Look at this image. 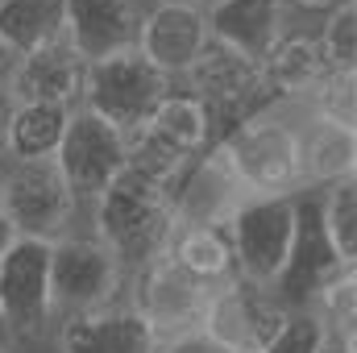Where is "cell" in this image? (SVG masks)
<instances>
[{"label": "cell", "instance_id": "6da1fadb", "mask_svg": "<svg viewBox=\"0 0 357 353\" xmlns=\"http://www.w3.org/2000/svg\"><path fill=\"white\" fill-rule=\"evenodd\" d=\"M88 233L121 262L125 274H137L167 254V241L175 233L171 191L125 167L88 208Z\"/></svg>", "mask_w": 357, "mask_h": 353}, {"label": "cell", "instance_id": "7a4b0ae2", "mask_svg": "<svg viewBox=\"0 0 357 353\" xmlns=\"http://www.w3.org/2000/svg\"><path fill=\"white\" fill-rule=\"evenodd\" d=\"M216 146L229 158L250 200H291L303 191L299 108L270 104L262 112L245 117L237 129H229Z\"/></svg>", "mask_w": 357, "mask_h": 353}, {"label": "cell", "instance_id": "3957f363", "mask_svg": "<svg viewBox=\"0 0 357 353\" xmlns=\"http://www.w3.org/2000/svg\"><path fill=\"white\" fill-rule=\"evenodd\" d=\"M0 216L17 237L29 241H63L67 233L88 229L84 208L75 204L67 179L59 175L54 158H8L0 183Z\"/></svg>", "mask_w": 357, "mask_h": 353}, {"label": "cell", "instance_id": "277c9868", "mask_svg": "<svg viewBox=\"0 0 357 353\" xmlns=\"http://www.w3.org/2000/svg\"><path fill=\"white\" fill-rule=\"evenodd\" d=\"M125 283H129V274L121 270V262L91 237L88 229L67 233L63 241L50 246V308H54V324L125 303Z\"/></svg>", "mask_w": 357, "mask_h": 353}, {"label": "cell", "instance_id": "5b68a950", "mask_svg": "<svg viewBox=\"0 0 357 353\" xmlns=\"http://www.w3.org/2000/svg\"><path fill=\"white\" fill-rule=\"evenodd\" d=\"M178 88L204 108L208 129H212V146L229 129H237L245 117H254V112H262V108L274 104L266 80H262V67L241 59L237 50L212 42V38L204 46V54L195 59V67L183 75Z\"/></svg>", "mask_w": 357, "mask_h": 353}, {"label": "cell", "instance_id": "8992f818", "mask_svg": "<svg viewBox=\"0 0 357 353\" xmlns=\"http://www.w3.org/2000/svg\"><path fill=\"white\" fill-rule=\"evenodd\" d=\"M204 150H212L208 117L187 91L175 88L158 104V112L129 137V171H137V175L162 183L167 191H175L183 171Z\"/></svg>", "mask_w": 357, "mask_h": 353}, {"label": "cell", "instance_id": "52a82bcc", "mask_svg": "<svg viewBox=\"0 0 357 353\" xmlns=\"http://www.w3.org/2000/svg\"><path fill=\"white\" fill-rule=\"evenodd\" d=\"M175 88L178 84H171L167 75H158L137 50H129V54L91 63L88 75H84L79 108H88L100 121H108L116 133L133 137Z\"/></svg>", "mask_w": 357, "mask_h": 353}, {"label": "cell", "instance_id": "ba28073f", "mask_svg": "<svg viewBox=\"0 0 357 353\" xmlns=\"http://www.w3.org/2000/svg\"><path fill=\"white\" fill-rule=\"evenodd\" d=\"M345 270H357V262H345L337 254V246L328 241L324 225H320V204L316 191H299L295 195V241L287 266L278 274V283L270 287V295L278 299L282 312H312L316 295L337 283Z\"/></svg>", "mask_w": 357, "mask_h": 353}, {"label": "cell", "instance_id": "9c48e42d", "mask_svg": "<svg viewBox=\"0 0 357 353\" xmlns=\"http://www.w3.org/2000/svg\"><path fill=\"white\" fill-rule=\"evenodd\" d=\"M54 167L59 175L67 179L75 204L88 208L108 191V183L129 167V137L116 133L108 121H100L88 108H75L71 121H67V133H63V146L54 154Z\"/></svg>", "mask_w": 357, "mask_h": 353}, {"label": "cell", "instance_id": "30bf717a", "mask_svg": "<svg viewBox=\"0 0 357 353\" xmlns=\"http://www.w3.org/2000/svg\"><path fill=\"white\" fill-rule=\"evenodd\" d=\"M212 295H216L212 287L187 278L167 258H154L137 274H129V283H125V303L146 320L154 341H171V337L204 329V312H208Z\"/></svg>", "mask_w": 357, "mask_h": 353}, {"label": "cell", "instance_id": "8fae6325", "mask_svg": "<svg viewBox=\"0 0 357 353\" xmlns=\"http://www.w3.org/2000/svg\"><path fill=\"white\" fill-rule=\"evenodd\" d=\"M229 237H233L237 278L270 291L295 241V195L291 200H250L229 220Z\"/></svg>", "mask_w": 357, "mask_h": 353}, {"label": "cell", "instance_id": "7c38bea8", "mask_svg": "<svg viewBox=\"0 0 357 353\" xmlns=\"http://www.w3.org/2000/svg\"><path fill=\"white\" fill-rule=\"evenodd\" d=\"M291 312L278 308V299L266 287L241 283L233 278L229 287H220L208 299L204 312V333L225 345L229 353H266V345L278 337V329L287 324Z\"/></svg>", "mask_w": 357, "mask_h": 353}, {"label": "cell", "instance_id": "4fadbf2b", "mask_svg": "<svg viewBox=\"0 0 357 353\" xmlns=\"http://www.w3.org/2000/svg\"><path fill=\"white\" fill-rule=\"evenodd\" d=\"M208 46V21L204 8L195 4H171V0H150L137 33V54L167 75L171 84H183V75L195 67V59Z\"/></svg>", "mask_w": 357, "mask_h": 353}, {"label": "cell", "instance_id": "5bb4252c", "mask_svg": "<svg viewBox=\"0 0 357 353\" xmlns=\"http://www.w3.org/2000/svg\"><path fill=\"white\" fill-rule=\"evenodd\" d=\"M150 0H67L63 42L84 59V67L137 50L142 17Z\"/></svg>", "mask_w": 357, "mask_h": 353}, {"label": "cell", "instance_id": "9a60e30c", "mask_svg": "<svg viewBox=\"0 0 357 353\" xmlns=\"http://www.w3.org/2000/svg\"><path fill=\"white\" fill-rule=\"evenodd\" d=\"M171 204H175V225H229L250 204V195L241 179L233 175L229 158L220 154V146H212L183 171L171 191Z\"/></svg>", "mask_w": 357, "mask_h": 353}, {"label": "cell", "instance_id": "2e32d148", "mask_svg": "<svg viewBox=\"0 0 357 353\" xmlns=\"http://www.w3.org/2000/svg\"><path fill=\"white\" fill-rule=\"evenodd\" d=\"M208 38L237 50L250 63H266V54L278 46V38L299 21L287 13L282 0H212L204 8Z\"/></svg>", "mask_w": 357, "mask_h": 353}, {"label": "cell", "instance_id": "e0dca14e", "mask_svg": "<svg viewBox=\"0 0 357 353\" xmlns=\"http://www.w3.org/2000/svg\"><path fill=\"white\" fill-rule=\"evenodd\" d=\"M328 75H333V67L316 38V25H303V21H295L278 38V46L262 63V80H266L274 104H287V108H303Z\"/></svg>", "mask_w": 357, "mask_h": 353}, {"label": "cell", "instance_id": "ac0fdd59", "mask_svg": "<svg viewBox=\"0 0 357 353\" xmlns=\"http://www.w3.org/2000/svg\"><path fill=\"white\" fill-rule=\"evenodd\" d=\"M84 59L67 46H42L33 54H21L13 75H8V96L17 104H54V108H79L84 96Z\"/></svg>", "mask_w": 357, "mask_h": 353}, {"label": "cell", "instance_id": "d6986e66", "mask_svg": "<svg viewBox=\"0 0 357 353\" xmlns=\"http://www.w3.org/2000/svg\"><path fill=\"white\" fill-rule=\"evenodd\" d=\"M54 353H154V333L129 303H116L54 324Z\"/></svg>", "mask_w": 357, "mask_h": 353}, {"label": "cell", "instance_id": "ffe728a7", "mask_svg": "<svg viewBox=\"0 0 357 353\" xmlns=\"http://www.w3.org/2000/svg\"><path fill=\"white\" fill-rule=\"evenodd\" d=\"M299 167L303 191H324L341 179H357V129L299 112Z\"/></svg>", "mask_w": 357, "mask_h": 353}, {"label": "cell", "instance_id": "44dd1931", "mask_svg": "<svg viewBox=\"0 0 357 353\" xmlns=\"http://www.w3.org/2000/svg\"><path fill=\"white\" fill-rule=\"evenodd\" d=\"M162 258L175 270H183L187 278L212 287V291H220V287H229L237 278L229 225H175Z\"/></svg>", "mask_w": 357, "mask_h": 353}, {"label": "cell", "instance_id": "7402d4cb", "mask_svg": "<svg viewBox=\"0 0 357 353\" xmlns=\"http://www.w3.org/2000/svg\"><path fill=\"white\" fill-rule=\"evenodd\" d=\"M63 29H67V0H4L0 8V42L17 59L63 42Z\"/></svg>", "mask_w": 357, "mask_h": 353}, {"label": "cell", "instance_id": "603a6c76", "mask_svg": "<svg viewBox=\"0 0 357 353\" xmlns=\"http://www.w3.org/2000/svg\"><path fill=\"white\" fill-rule=\"evenodd\" d=\"M75 108L54 104H17L8 129V158H54Z\"/></svg>", "mask_w": 357, "mask_h": 353}, {"label": "cell", "instance_id": "cb8c5ba5", "mask_svg": "<svg viewBox=\"0 0 357 353\" xmlns=\"http://www.w3.org/2000/svg\"><path fill=\"white\" fill-rule=\"evenodd\" d=\"M316 204H320V225L337 246V254L345 262H357V179H341L316 191Z\"/></svg>", "mask_w": 357, "mask_h": 353}, {"label": "cell", "instance_id": "d4e9b609", "mask_svg": "<svg viewBox=\"0 0 357 353\" xmlns=\"http://www.w3.org/2000/svg\"><path fill=\"white\" fill-rule=\"evenodd\" d=\"M312 316L320 320V329L328 333V341L357 345V270H345L337 283H328L316 295Z\"/></svg>", "mask_w": 357, "mask_h": 353}, {"label": "cell", "instance_id": "484cf974", "mask_svg": "<svg viewBox=\"0 0 357 353\" xmlns=\"http://www.w3.org/2000/svg\"><path fill=\"white\" fill-rule=\"evenodd\" d=\"M316 38L333 71H357V0H341L328 13H320Z\"/></svg>", "mask_w": 357, "mask_h": 353}, {"label": "cell", "instance_id": "4316f807", "mask_svg": "<svg viewBox=\"0 0 357 353\" xmlns=\"http://www.w3.org/2000/svg\"><path fill=\"white\" fill-rule=\"evenodd\" d=\"M299 112L333 121V125H345V129H357V71H333L320 88L312 91V100Z\"/></svg>", "mask_w": 357, "mask_h": 353}, {"label": "cell", "instance_id": "83f0119b", "mask_svg": "<svg viewBox=\"0 0 357 353\" xmlns=\"http://www.w3.org/2000/svg\"><path fill=\"white\" fill-rule=\"evenodd\" d=\"M324 345H328V333L320 329V320L312 312H291L266 353H320Z\"/></svg>", "mask_w": 357, "mask_h": 353}, {"label": "cell", "instance_id": "f1b7e54d", "mask_svg": "<svg viewBox=\"0 0 357 353\" xmlns=\"http://www.w3.org/2000/svg\"><path fill=\"white\" fill-rule=\"evenodd\" d=\"M154 353H229V350L216 345L204 329H195V333H183V337H171V341H154Z\"/></svg>", "mask_w": 357, "mask_h": 353}, {"label": "cell", "instance_id": "f546056e", "mask_svg": "<svg viewBox=\"0 0 357 353\" xmlns=\"http://www.w3.org/2000/svg\"><path fill=\"white\" fill-rule=\"evenodd\" d=\"M13 112H17V100L8 96V88H0V163H8V129H13Z\"/></svg>", "mask_w": 357, "mask_h": 353}, {"label": "cell", "instance_id": "4dcf8cb0", "mask_svg": "<svg viewBox=\"0 0 357 353\" xmlns=\"http://www.w3.org/2000/svg\"><path fill=\"white\" fill-rule=\"evenodd\" d=\"M282 4H287V13H291V17H299V21H303V17H320V13H328V8H333V4H341V0H282Z\"/></svg>", "mask_w": 357, "mask_h": 353}, {"label": "cell", "instance_id": "1f68e13d", "mask_svg": "<svg viewBox=\"0 0 357 353\" xmlns=\"http://www.w3.org/2000/svg\"><path fill=\"white\" fill-rule=\"evenodd\" d=\"M13 67H17V54L0 42V88H8V75H13Z\"/></svg>", "mask_w": 357, "mask_h": 353}, {"label": "cell", "instance_id": "d6a6232c", "mask_svg": "<svg viewBox=\"0 0 357 353\" xmlns=\"http://www.w3.org/2000/svg\"><path fill=\"white\" fill-rule=\"evenodd\" d=\"M13 241H17V233H13V229H8V220L0 216V258H4V250H8Z\"/></svg>", "mask_w": 357, "mask_h": 353}, {"label": "cell", "instance_id": "836d02e7", "mask_svg": "<svg viewBox=\"0 0 357 353\" xmlns=\"http://www.w3.org/2000/svg\"><path fill=\"white\" fill-rule=\"evenodd\" d=\"M320 353H357V345H341V341H328Z\"/></svg>", "mask_w": 357, "mask_h": 353}, {"label": "cell", "instance_id": "e575fe53", "mask_svg": "<svg viewBox=\"0 0 357 353\" xmlns=\"http://www.w3.org/2000/svg\"><path fill=\"white\" fill-rule=\"evenodd\" d=\"M0 345H13V337H8V329H4V316H0Z\"/></svg>", "mask_w": 357, "mask_h": 353}, {"label": "cell", "instance_id": "d590c367", "mask_svg": "<svg viewBox=\"0 0 357 353\" xmlns=\"http://www.w3.org/2000/svg\"><path fill=\"white\" fill-rule=\"evenodd\" d=\"M171 4H195V8H208L212 0H171Z\"/></svg>", "mask_w": 357, "mask_h": 353}, {"label": "cell", "instance_id": "8d00e7d4", "mask_svg": "<svg viewBox=\"0 0 357 353\" xmlns=\"http://www.w3.org/2000/svg\"><path fill=\"white\" fill-rule=\"evenodd\" d=\"M0 353H17V350H13V345H0Z\"/></svg>", "mask_w": 357, "mask_h": 353}, {"label": "cell", "instance_id": "74e56055", "mask_svg": "<svg viewBox=\"0 0 357 353\" xmlns=\"http://www.w3.org/2000/svg\"><path fill=\"white\" fill-rule=\"evenodd\" d=\"M0 183H4V163H0Z\"/></svg>", "mask_w": 357, "mask_h": 353}, {"label": "cell", "instance_id": "f35d334b", "mask_svg": "<svg viewBox=\"0 0 357 353\" xmlns=\"http://www.w3.org/2000/svg\"><path fill=\"white\" fill-rule=\"evenodd\" d=\"M0 8H4V0H0Z\"/></svg>", "mask_w": 357, "mask_h": 353}]
</instances>
